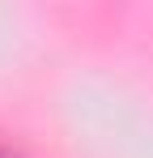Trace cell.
<instances>
[{
  "label": "cell",
  "instance_id": "1",
  "mask_svg": "<svg viewBox=\"0 0 153 158\" xmlns=\"http://www.w3.org/2000/svg\"><path fill=\"white\" fill-rule=\"evenodd\" d=\"M0 158H9V154H0Z\"/></svg>",
  "mask_w": 153,
  "mask_h": 158
}]
</instances>
